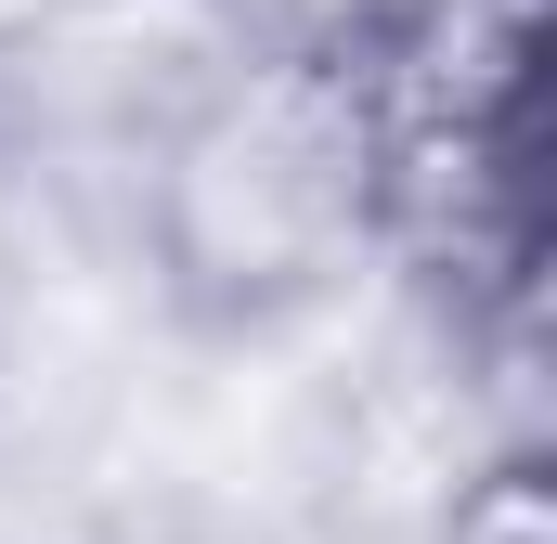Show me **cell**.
Instances as JSON below:
<instances>
[{
    "label": "cell",
    "mask_w": 557,
    "mask_h": 544,
    "mask_svg": "<svg viewBox=\"0 0 557 544\" xmlns=\"http://www.w3.org/2000/svg\"><path fill=\"white\" fill-rule=\"evenodd\" d=\"M363 195H376V104L350 78V39L324 52L247 39L156 118L131 234L169 324L234 337V324H285L298 298L376 260Z\"/></svg>",
    "instance_id": "1"
},
{
    "label": "cell",
    "mask_w": 557,
    "mask_h": 544,
    "mask_svg": "<svg viewBox=\"0 0 557 544\" xmlns=\"http://www.w3.org/2000/svg\"><path fill=\"white\" fill-rule=\"evenodd\" d=\"M350 78H363L376 131H493V118H532L545 0H389L376 26H350Z\"/></svg>",
    "instance_id": "2"
},
{
    "label": "cell",
    "mask_w": 557,
    "mask_h": 544,
    "mask_svg": "<svg viewBox=\"0 0 557 544\" xmlns=\"http://www.w3.org/2000/svg\"><path fill=\"white\" fill-rule=\"evenodd\" d=\"M416 544H557V506H545V454H480L454 493H441V519Z\"/></svg>",
    "instance_id": "3"
},
{
    "label": "cell",
    "mask_w": 557,
    "mask_h": 544,
    "mask_svg": "<svg viewBox=\"0 0 557 544\" xmlns=\"http://www.w3.org/2000/svg\"><path fill=\"white\" fill-rule=\"evenodd\" d=\"M221 13H234V39H285V52H324V39L376 26L389 0H221Z\"/></svg>",
    "instance_id": "4"
},
{
    "label": "cell",
    "mask_w": 557,
    "mask_h": 544,
    "mask_svg": "<svg viewBox=\"0 0 557 544\" xmlns=\"http://www.w3.org/2000/svg\"><path fill=\"white\" fill-rule=\"evenodd\" d=\"M52 13H65V0H0V52H13L26 26H52Z\"/></svg>",
    "instance_id": "5"
}]
</instances>
